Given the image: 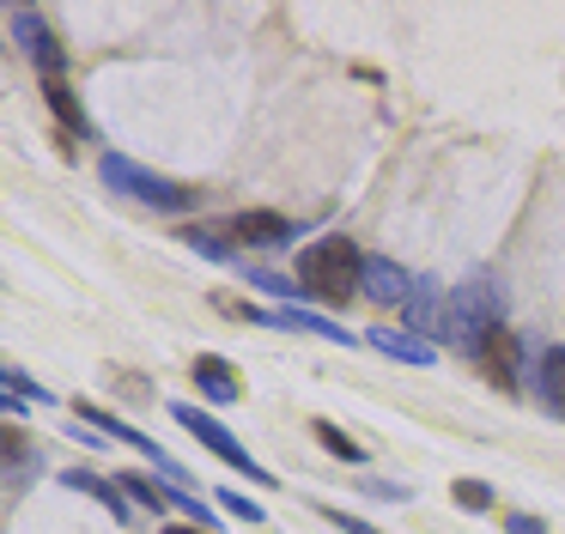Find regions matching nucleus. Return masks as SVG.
I'll return each instance as SVG.
<instances>
[{"label": "nucleus", "mask_w": 565, "mask_h": 534, "mask_svg": "<svg viewBox=\"0 0 565 534\" xmlns=\"http://www.w3.org/2000/svg\"><path fill=\"white\" fill-rule=\"evenodd\" d=\"M298 286L322 303H347L359 286H365V255H359L353 237H317L305 255H298Z\"/></svg>", "instance_id": "obj_1"}, {"label": "nucleus", "mask_w": 565, "mask_h": 534, "mask_svg": "<svg viewBox=\"0 0 565 534\" xmlns=\"http://www.w3.org/2000/svg\"><path fill=\"white\" fill-rule=\"evenodd\" d=\"M492 328H504V291L492 286V279H462V286H450V303H444V328H438L444 346L480 352V340H487Z\"/></svg>", "instance_id": "obj_2"}, {"label": "nucleus", "mask_w": 565, "mask_h": 534, "mask_svg": "<svg viewBox=\"0 0 565 534\" xmlns=\"http://www.w3.org/2000/svg\"><path fill=\"white\" fill-rule=\"evenodd\" d=\"M104 182H110L116 194H128V201L152 206V213H195L201 206V189H189V182H171V177H152V170H140L135 158L122 152H104Z\"/></svg>", "instance_id": "obj_3"}, {"label": "nucleus", "mask_w": 565, "mask_h": 534, "mask_svg": "<svg viewBox=\"0 0 565 534\" xmlns=\"http://www.w3.org/2000/svg\"><path fill=\"white\" fill-rule=\"evenodd\" d=\"M171 419H177V425H189V431H195V444H201V449H213V456H220L225 468H237L244 480H256V485H268V480H274V473L262 468V461H256V456H249V449L232 437V425H220L213 413H201V407H189V400H177Z\"/></svg>", "instance_id": "obj_4"}, {"label": "nucleus", "mask_w": 565, "mask_h": 534, "mask_svg": "<svg viewBox=\"0 0 565 534\" xmlns=\"http://www.w3.org/2000/svg\"><path fill=\"white\" fill-rule=\"evenodd\" d=\"M7 31L19 36V49H25V61L38 67L43 85L67 79V49H62V36L50 31V19H43L38 7H13V12H7Z\"/></svg>", "instance_id": "obj_5"}, {"label": "nucleus", "mask_w": 565, "mask_h": 534, "mask_svg": "<svg viewBox=\"0 0 565 534\" xmlns=\"http://www.w3.org/2000/svg\"><path fill=\"white\" fill-rule=\"evenodd\" d=\"M475 359H480V371H487L492 383L504 388V395H511V388L523 383V346H516V334H511V328H492V334L480 340V352H475Z\"/></svg>", "instance_id": "obj_6"}, {"label": "nucleus", "mask_w": 565, "mask_h": 534, "mask_svg": "<svg viewBox=\"0 0 565 534\" xmlns=\"http://www.w3.org/2000/svg\"><path fill=\"white\" fill-rule=\"evenodd\" d=\"M256 322H268V328H292V334H317V340H334V346H353V340H365V334H347L334 316H317V310H305V303H280V310H262Z\"/></svg>", "instance_id": "obj_7"}, {"label": "nucleus", "mask_w": 565, "mask_h": 534, "mask_svg": "<svg viewBox=\"0 0 565 534\" xmlns=\"http://www.w3.org/2000/svg\"><path fill=\"white\" fill-rule=\"evenodd\" d=\"M225 237L249 243V249H280V243L292 237V218L268 213V206H249V213H232V218H225Z\"/></svg>", "instance_id": "obj_8"}, {"label": "nucleus", "mask_w": 565, "mask_h": 534, "mask_svg": "<svg viewBox=\"0 0 565 534\" xmlns=\"http://www.w3.org/2000/svg\"><path fill=\"white\" fill-rule=\"evenodd\" d=\"M365 346H371V352H383V359H395V364H414V371L438 364V346H431V340H419L414 328H371Z\"/></svg>", "instance_id": "obj_9"}, {"label": "nucleus", "mask_w": 565, "mask_h": 534, "mask_svg": "<svg viewBox=\"0 0 565 534\" xmlns=\"http://www.w3.org/2000/svg\"><path fill=\"white\" fill-rule=\"evenodd\" d=\"M359 291H365L371 303H383V310H402L407 291H414V279H407L390 255H365V286H359Z\"/></svg>", "instance_id": "obj_10"}, {"label": "nucleus", "mask_w": 565, "mask_h": 534, "mask_svg": "<svg viewBox=\"0 0 565 534\" xmlns=\"http://www.w3.org/2000/svg\"><path fill=\"white\" fill-rule=\"evenodd\" d=\"M79 419H86V425H98V431H110V437H116V444H128V449H140V456H147V461H159V468H164V473H171V480H189V473H183V468H177V461H171V456H164V449H159V444H152V437H147V431H135V425H122V419H110V413H104V407H79Z\"/></svg>", "instance_id": "obj_11"}, {"label": "nucleus", "mask_w": 565, "mask_h": 534, "mask_svg": "<svg viewBox=\"0 0 565 534\" xmlns=\"http://www.w3.org/2000/svg\"><path fill=\"white\" fill-rule=\"evenodd\" d=\"M529 383H535V400H541V407H547L553 419H565V346H541Z\"/></svg>", "instance_id": "obj_12"}, {"label": "nucleus", "mask_w": 565, "mask_h": 534, "mask_svg": "<svg viewBox=\"0 0 565 534\" xmlns=\"http://www.w3.org/2000/svg\"><path fill=\"white\" fill-rule=\"evenodd\" d=\"M444 303H450V291H444L438 279H414V291H407V303H402V322L414 328V334H438Z\"/></svg>", "instance_id": "obj_13"}, {"label": "nucleus", "mask_w": 565, "mask_h": 534, "mask_svg": "<svg viewBox=\"0 0 565 534\" xmlns=\"http://www.w3.org/2000/svg\"><path fill=\"white\" fill-rule=\"evenodd\" d=\"M195 388H201L207 400H220V407H232V400L244 395V383H237V371L220 359V352H201V359H195Z\"/></svg>", "instance_id": "obj_14"}, {"label": "nucleus", "mask_w": 565, "mask_h": 534, "mask_svg": "<svg viewBox=\"0 0 565 534\" xmlns=\"http://www.w3.org/2000/svg\"><path fill=\"white\" fill-rule=\"evenodd\" d=\"M62 485H74V492H86V498H98V504H110V516H122L128 522V504H122V480H98V473H86V468H67L62 473Z\"/></svg>", "instance_id": "obj_15"}, {"label": "nucleus", "mask_w": 565, "mask_h": 534, "mask_svg": "<svg viewBox=\"0 0 565 534\" xmlns=\"http://www.w3.org/2000/svg\"><path fill=\"white\" fill-rule=\"evenodd\" d=\"M310 437H317L334 461H347V468H359V461H365V444H359V437H347L341 425H329V419H310Z\"/></svg>", "instance_id": "obj_16"}, {"label": "nucleus", "mask_w": 565, "mask_h": 534, "mask_svg": "<svg viewBox=\"0 0 565 534\" xmlns=\"http://www.w3.org/2000/svg\"><path fill=\"white\" fill-rule=\"evenodd\" d=\"M43 104H50L74 134H86V109H79V97H74V85H67V79H50V85H43Z\"/></svg>", "instance_id": "obj_17"}, {"label": "nucleus", "mask_w": 565, "mask_h": 534, "mask_svg": "<svg viewBox=\"0 0 565 534\" xmlns=\"http://www.w3.org/2000/svg\"><path fill=\"white\" fill-rule=\"evenodd\" d=\"M183 243L195 255H207V261H232V237H225V231H213V225H189Z\"/></svg>", "instance_id": "obj_18"}, {"label": "nucleus", "mask_w": 565, "mask_h": 534, "mask_svg": "<svg viewBox=\"0 0 565 534\" xmlns=\"http://www.w3.org/2000/svg\"><path fill=\"white\" fill-rule=\"evenodd\" d=\"M249 286L268 291V298H286V303H310V291L298 286V279H280V274H268V267H256V274H249Z\"/></svg>", "instance_id": "obj_19"}, {"label": "nucleus", "mask_w": 565, "mask_h": 534, "mask_svg": "<svg viewBox=\"0 0 565 534\" xmlns=\"http://www.w3.org/2000/svg\"><path fill=\"white\" fill-rule=\"evenodd\" d=\"M0 449H7V480L31 468V444H25V425H7V437H0Z\"/></svg>", "instance_id": "obj_20"}, {"label": "nucleus", "mask_w": 565, "mask_h": 534, "mask_svg": "<svg viewBox=\"0 0 565 534\" xmlns=\"http://www.w3.org/2000/svg\"><path fill=\"white\" fill-rule=\"evenodd\" d=\"M116 480H122V492H128V498H140V504H152V510L171 504V492H159V485H152L147 473H116Z\"/></svg>", "instance_id": "obj_21"}, {"label": "nucleus", "mask_w": 565, "mask_h": 534, "mask_svg": "<svg viewBox=\"0 0 565 534\" xmlns=\"http://www.w3.org/2000/svg\"><path fill=\"white\" fill-rule=\"evenodd\" d=\"M450 492H456V504H462V510H492V485L487 480H456Z\"/></svg>", "instance_id": "obj_22"}, {"label": "nucleus", "mask_w": 565, "mask_h": 534, "mask_svg": "<svg viewBox=\"0 0 565 534\" xmlns=\"http://www.w3.org/2000/svg\"><path fill=\"white\" fill-rule=\"evenodd\" d=\"M220 504L232 510L237 522H256V528H262V522H268V510H262L256 498H244V492H220Z\"/></svg>", "instance_id": "obj_23"}, {"label": "nucleus", "mask_w": 565, "mask_h": 534, "mask_svg": "<svg viewBox=\"0 0 565 534\" xmlns=\"http://www.w3.org/2000/svg\"><path fill=\"white\" fill-rule=\"evenodd\" d=\"M322 516L334 522L341 534H383V528H371V522H359V516H347V510H322Z\"/></svg>", "instance_id": "obj_24"}, {"label": "nucleus", "mask_w": 565, "mask_h": 534, "mask_svg": "<svg viewBox=\"0 0 565 534\" xmlns=\"http://www.w3.org/2000/svg\"><path fill=\"white\" fill-rule=\"evenodd\" d=\"M504 534H547L541 516H504Z\"/></svg>", "instance_id": "obj_25"}, {"label": "nucleus", "mask_w": 565, "mask_h": 534, "mask_svg": "<svg viewBox=\"0 0 565 534\" xmlns=\"http://www.w3.org/2000/svg\"><path fill=\"white\" fill-rule=\"evenodd\" d=\"M164 534H213V528H201V522H177V528H164Z\"/></svg>", "instance_id": "obj_26"}]
</instances>
